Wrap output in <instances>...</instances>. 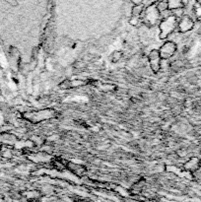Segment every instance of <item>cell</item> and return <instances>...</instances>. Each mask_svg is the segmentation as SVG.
<instances>
[{
    "instance_id": "cell-3",
    "label": "cell",
    "mask_w": 201,
    "mask_h": 202,
    "mask_svg": "<svg viewBox=\"0 0 201 202\" xmlns=\"http://www.w3.org/2000/svg\"><path fill=\"white\" fill-rule=\"evenodd\" d=\"M161 59L162 58H161V56H160L159 50H153L152 51H150L149 56H148L149 64H150L151 69L156 73L161 69Z\"/></svg>"
},
{
    "instance_id": "cell-2",
    "label": "cell",
    "mask_w": 201,
    "mask_h": 202,
    "mask_svg": "<svg viewBox=\"0 0 201 202\" xmlns=\"http://www.w3.org/2000/svg\"><path fill=\"white\" fill-rule=\"evenodd\" d=\"M177 51V46L176 43L172 41H168L161 46L159 50V53L162 59H169L176 53Z\"/></svg>"
},
{
    "instance_id": "cell-8",
    "label": "cell",
    "mask_w": 201,
    "mask_h": 202,
    "mask_svg": "<svg viewBox=\"0 0 201 202\" xmlns=\"http://www.w3.org/2000/svg\"><path fill=\"white\" fill-rule=\"evenodd\" d=\"M122 56H123V54H122L121 51H115V52H114L113 54H111L110 59H111L113 62H117L118 60H120L122 58Z\"/></svg>"
},
{
    "instance_id": "cell-1",
    "label": "cell",
    "mask_w": 201,
    "mask_h": 202,
    "mask_svg": "<svg viewBox=\"0 0 201 202\" xmlns=\"http://www.w3.org/2000/svg\"><path fill=\"white\" fill-rule=\"evenodd\" d=\"M177 19L176 16H172L169 18L163 19L161 21L159 25V28L161 31L160 38L161 39H166L168 36H169L176 29V26L177 23Z\"/></svg>"
},
{
    "instance_id": "cell-6",
    "label": "cell",
    "mask_w": 201,
    "mask_h": 202,
    "mask_svg": "<svg viewBox=\"0 0 201 202\" xmlns=\"http://www.w3.org/2000/svg\"><path fill=\"white\" fill-rule=\"evenodd\" d=\"M199 164H200L199 159L193 157V158H191V159H189V160L185 163L184 169H185L186 171H189V172H195V171L199 168Z\"/></svg>"
},
{
    "instance_id": "cell-5",
    "label": "cell",
    "mask_w": 201,
    "mask_h": 202,
    "mask_svg": "<svg viewBox=\"0 0 201 202\" xmlns=\"http://www.w3.org/2000/svg\"><path fill=\"white\" fill-rule=\"evenodd\" d=\"M66 167H67V169L70 171V172H72L76 175H78V177H82V175L84 174V173H85V168L81 165H76V164L68 163V162H67Z\"/></svg>"
},
{
    "instance_id": "cell-10",
    "label": "cell",
    "mask_w": 201,
    "mask_h": 202,
    "mask_svg": "<svg viewBox=\"0 0 201 202\" xmlns=\"http://www.w3.org/2000/svg\"><path fill=\"white\" fill-rule=\"evenodd\" d=\"M196 4H198V5L201 7V0H196Z\"/></svg>"
},
{
    "instance_id": "cell-7",
    "label": "cell",
    "mask_w": 201,
    "mask_h": 202,
    "mask_svg": "<svg viewBox=\"0 0 201 202\" xmlns=\"http://www.w3.org/2000/svg\"><path fill=\"white\" fill-rule=\"evenodd\" d=\"M59 87L61 88V89H63V90L69 89V88H72V81L69 80V79H65L64 81H62L59 84Z\"/></svg>"
},
{
    "instance_id": "cell-9",
    "label": "cell",
    "mask_w": 201,
    "mask_h": 202,
    "mask_svg": "<svg viewBox=\"0 0 201 202\" xmlns=\"http://www.w3.org/2000/svg\"><path fill=\"white\" fill-rule=\"evenodd\" d=\"M78 202H90V201H88L86 199H78Z\"/></svg>"
},
{
    "instance_id": "cell-4",
    "label": "cell",
    "mask_w": 201,
    "mask_h": 202,
    "mask_svg": "<svg viewBox=\"0 0 201 202\" xmlns=\"http://www.w3.org/2000/svg\"><path fill=\"white\" fill-rule=\"evenodd\" d=\"M193 27H194L193 20L187 15H184L182 17L180 21V23H178V30H180L181 33L188 32V31L192 30Z\"/></svg>"
}]
</instances>
